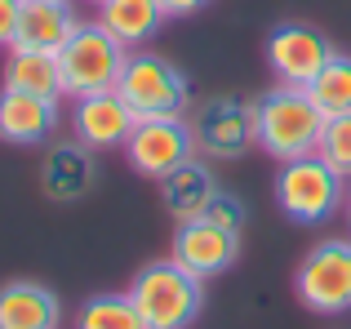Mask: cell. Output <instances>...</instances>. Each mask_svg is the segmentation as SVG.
Instances as JSON below:
<instances>
[{"label": "cell", "mask_w": 351, "mask_h": 329, "mask_svg": "<svg viewBox=\"0 0 351 329\" xmlns=\"http://www.w3.org/2000/svg\"><path fill=\"white\" fill-rule=\"evenodd\" d=\"M89 5H103V0H89Z\"/></svg>", "instance_id": "cell-26"}, {"label": "cell", "mask_w": 351, "mask_h": 329, "mask_svg": "<svg viewBox=\"0 0 351 329\" xmlns=\"http://www.w3.org/2000/svg\"><path fill=\"white\" fill-rule=\"evenodd\" d=\"M263 49H267V67H271L276 85H302V89H307L311 80L320 76V67L338 53L334 45H329V36L311 23H276L271 32H267Z\"/></svg>", "instance_id": "cell-9"}, {"label": "cell", "mask_w": 351, "mask_h": 329, "mask_svg": "<svg viewBox=\"0 0 351 329\" xmlns=\"http://www.w3.org/2000/svg\"><path fill=\"white\" fill-rule=\"evenodd\" d=\"M343 200H347V178L320 156V151L285 160L280 173H276V205L298 227L329 223V218L343 209Z\"/></svg>", "instance_id": "cell-3"}, {"label": "cell", "mask_w": 351, "mask_h": 329, "mask_svg": "<svg viewBox=\"0 0 351 329\" xmlns=\"http://www.w3.org/2000/svg\"><path fill=\"white\" fill-rule=\"evenodd\" d=\"M236 258H240V232H227V227L209 223V218L178 223V236H173V263H182L187 271H196L200 280L223 276Z\"/></svg>", "instance_id": "cell-11"}, {"label": "cell", "mask_w": 351, "mask_h": 329, "mask_svg": "<svg viewBox=\"0 0 351 329\" xmlns=\"http://www.w3.org/2000/svg\"><path fill=\"white\" fill-rule=\"evenodd\" d=\"M98 182V160H94V147H85L80 138H67V143H53L45 151V164H40V187L53 205H76L94 191Z\"/></svg>", "instance_id": "cell-13"}, {"label": "cell", "mask_w": 351, "mask_h": 329, "mask_svg": "<svg viewBox=\"0 0 351 329\" xmlns=\"http://www.w3.org/2000/svg\"><path fill=\"white\" fill-rule=\"evenodd\" d=\"M18 18H23V0H0V49H14Z\"/></svg>", "instance_id": "cell-23"}, {"label": "cell", "mask_w": 351, "mask_h": 329, "mask_svg": "<svg viewBox=\"0 0 351 329\" xmlns=\"http://www.w3.org/2000/svg\"><path fill=\"white\" fill-rule=\"evenodd\" d=\"M76 329H147V325L125 289V294H89L76 312Z\"/></svg>", "instance_id": "cell-19"}, {"label": "cell", "mask_w": 351, "mask_h": 329, "mask_svg": "<svg viewBox=\"0 0 351 329\" xmlns=\"http://www.w3.org/2000/svg\"><path fill=\"white\" fill-rule=\"evenodd\" d=\"M307 94H311V103H316L325 116L351 112V58L347 53H334V58L320 67V76L307 85Z\"/></svg>", "instance_id": "cell-20"}, {"label": "cell", "mask_w": 351, "mask_h": 329, "mask_svg": "<svg viewBox=\"0 0 351 329\" xmlns=\"http://www.w3.org/2000/svg\"><path fill=\"white\" fill-rule=\"evenodd\" d=\"M129 298H134L147 329H191L196 316L205 312V280L187 271L182 263L160 258L147 263L129 280Z\"/></svg>", "instance_id": "cell-2"}, {"label": "cell", "mask_w": 351, "mask_h": 329, "mask_svg": "<svg viewBox=\"0 0 351 329\" xmlns=\"http://www.w3.org/2000/svg\"><path fill=\"white\" fill-rule=\"evenodd\" d=\"M80 27L71 0H23V18H18V49H53L71 40V32Z\"/></svg>", "instance_id": "cell-16"}, {"label": "cell", "mask_w": 351, "mask_h": 329, "mask_svg": "<svg viewBox=\"0 0 351 329\" xmlns=\"http://www.w3.org/2000/svg\"><path fill=\"white\" fill-rule=\"evenodd\" d=\"M5 85L23 89V94H40V98H67L62 89V67L53 49H9L5 58Z\"/></svg>", "instance_id": "cell-17"}, {"label": "cell", "mask_w": 351, "mask_h": 329, "mask_svg": "<svg viewBox=\"0 0 351 329\" xmlns=\"http://www.w3.org/2000/svg\"><path fill=\"white\" fill-rule=\"evenodd\" d=\"M258 107V147L271 160H298L311 156L320 147L329 116L311 103V94L302 85H271L263 98H254Z\"/></svg>", "instance_id": "cell-1"}, {"label": "cell", "mask_w": 351, "mask_h": 329, "mask_svg": "<svg viewBox=\"0 0 351 329\" xmlns=\"http://www.w3.org/2000/svg\"><path fill=\"white\" fill-rule=\"evenodd\" d=\"M293 294L316 316H347L351 312V236L320 241L293 271Z\"/></svg>", "instance_id": "cell-6"}, {"label": "cell", "mask_w": 351, "mask_h": 329, "mask_svg": "<svg viewBox=\"0 0 351 329\" xmlns=\"http://www.w3.org/2000/svg\"><path fill=\"white\" fill-rule=\"evenodd\" d=\"M120 151L134 164V173L160 182L165 173H173L182 160L196 156V134H191L187 116H152V121L134 125V134Z\"/></svg>", "instance_id": "cell-8"}, {"label": "cell", "mask_w": 351, "mask_h": 329, "mask_svg": "<svg viewBox=\"0 0 351 329\" xmlns=\"http://www.w3.org/2000/svg\"><path fill=\"white\" fill-rule=\"evenodd\" d=\"M343 214H347V227H351V182H347V200H343Z\"/></svg>", "instance_id": "cell-25"}, {"label": "cell", "mask_w": 351, "mask_h": 329, "mask_svg": "<svg viewBox=\"0 0 351 329\" xmlns=\"http://www.w3.org/2000/svg\"><path fill=\"white\" fill-rule=\"evenodd\" d=\"M62 303L49 285L36 280H9L0 285V329H58Z\"/></svg>", "instance_id": "cell-15"}, {"label": "cell", "mask_w": 351, "mask_h": 329, "mask_svg": "<svg viewBox=\"0 0 351 329\" xmlns=\"http://www.w3.org/2000/svg\"><path fill=\"white\" fill-rule=\"evenodd\" d=\"M134 125H138V116L120 98V89H98V94H85V98L71 103V134L94 151L125 147Z\"/></svg>", "instance_id": "cell-10"}, {"label": "cell", "mask_w": 351, "mask_h": 329, "mask_svg": "<svg viewBox=\"0 0 351 329\" xmlns=\"http://www.w3.org/2000/svg\"><path fill=\"white\" fill-rule=\"evenodd\" d=\"M116 89L134 107L138 121H152V116H187V107H191L187 76L156 49H129Z\"/></svg>", "instance_id": "cell-4"}, {"label": "cell", "mask_w": 351, "mask_h": 329, "mask_svg": "<svg viewBox=\"0 0 351 329\" xmlns=\"http://www.w3.org/2000/svg\"><path fill=\"white\" fill-rule=\"evenodd\" d=\"M156 5L165 9V18H191V14H200L209 0H156Z\"/></svg>", "instance_id": "cell-24"}, {"label": "cell", "mask_w": 351, "mask_h": 329, "mask_svg": "<svg viewBox=\"0 0 351 329\" xmlns=\"http://www.w3.org/2000/svg\"><path fill=\"white\" fill-rule=\"evenodd\" d=\"M320 156H325L329 164H334L338 173L351 182V112L343 116H329L325 121V134H320Z\"/></svg>", "instance_id": "cell-21"}, {"label": "cell", "mask_w": 351, "mask_h": 329, "mask_svg": "<svg viewBox=\"0 0 351 329\" xmlns=\"http://www.w3.org/2000/svg\"><path fill=\"white\" fill-rule=\"evenodd\" d=\"M129 45H120L103 23H80L71 32V40L58 49V67H62V89L71 98L98 94V89H116L120 71H125Z\"/></svg>", "instance_id": "cell-5"}, {"label": "cell", "mask_w": 351, "mask_h": 329, "mask_svg": "<svg viewBox=\"0 0 351 329\" xmlns=\"http://www.w3.org/2000/svg\"><path fill=\"white\" fill-rule=\"evenodd\" d=\"M200 218H209V223L227 227V232H240V227H245V205H240V196H232V191H218Z\"/></svg>", "instance_id": "cell-22"}, {"label": "cell", "mask_w": 351, "mask_h": 329, "mask_svg": "<svg viewBox=\"0 0 351 329\" xmlns=\"http://www.w3.org/2000/svg\"><path fill=\"white\" fill-rule=\"evenodd\" d=\"M62 98H40L0 85V143L9 147H40L62 121Z\"/></svg>", "instance_id": "cell-12"}, {"label": "cell", "mask_w": 351, "mask_h": 329, "mask_svg": "<svg viewBox=\"0 0 351 329\" xmlns=\"http://www.w3.org/2000/svg\"><path fill=\"white\" fill-rule=\"evenodd\" d=\"M98 23L116 36L120 45H147L165 23V9L156 0H103L98 5Z\"/></svg>", "instance_id": "cell-18"}, {"label": "cell", "mask_w": 351, "mask_h": 329, "mask_svg": "<svg viewBox=\"0 0 351 329\" xmlns=\"http://www.w3.org/2000/svg\"><path fill=\"white\" fill-rule=\"evenodd\" d=\"M191 134L196 151L214 160H236L258 147V107L240 94H214L191 107Z\"/></svg>", "instance_id": "cell-7"}, {"label": "cell", "mask_w": 351, "mask_h": 329, "mask_svg": "<svg viewBox=\"0 0 351 329\" xmlns=\"http://www.w3.org/2000/svg\"><path fill=\"white\" fill-rule=\"evenodd\" d=\"M218 191H223V182L214 178V169H209L200 156H191L173 173L160 178V205H165V214H169L173 223H191V218H200L209 209V200H214Z\"/></svg>", "instance_id": "cell-14"}]
</instances>
